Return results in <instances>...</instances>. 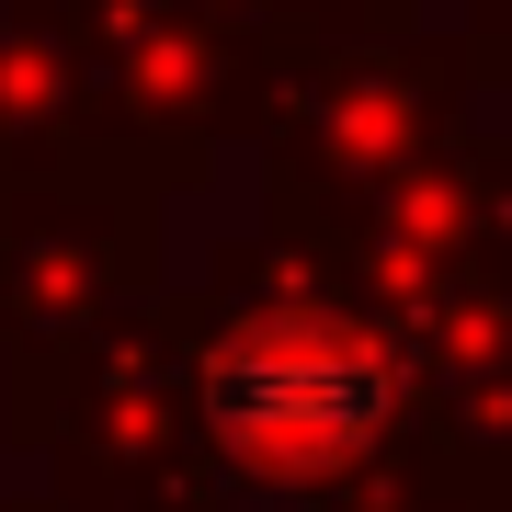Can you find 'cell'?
<instances>
[{"label": "cell", "instance_id": "6da1fadb", "mask_svg": "<svg viewBox=\"0 0 512 512\" xmlns=\"http://www.w3.org/2000/svg\"><path fill=\"white\" fill-rule=\"evenodd\" d=\"M399 410V376L353 319L319 308H274L251 330H228L205 353V421L239 467H262L274 490H308V478H342Z\"/></svg>", "mask_w": 512, "mask_h": 512}]
</instances>
